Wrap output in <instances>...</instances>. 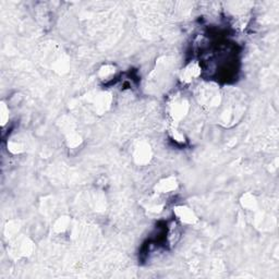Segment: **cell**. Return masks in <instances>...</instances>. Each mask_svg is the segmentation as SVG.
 <instances>
[{"label":"cell","instance_id":"cell-1","mask_svg":"<svg viewBox=\"0 0 279 279\" xmlns=\"http://www.w3.org/2000/svg\"><path fill=\"white\" fill-rule=\"evenodd\" d=\"M195 97L203 107L208 109L221 107L223 102V93L221 89L217 84L212 82H205L198 85Z\"/></svg>","mask_w":279,"mask_h":279},{"label":"cell","instance_id":"cell-2","mask_svg":"<svg viewBox=\"0 0 279 279\" xmlns=\"http://www.w3.org/2000/svg\"><path fill=\"white\" fill-rule=\"evenodd\" d=\"M190 111V103L185 97L176 95L168 103V114L172 123L178 124L188 116Z\"/></svg>","mask_w":279,"mask_h":279},{"label":"cell","instance_id":"cell-3","mask_svg":"<svg viewBox=\"0 0 279 279\" xmlns=\"http://www.w3.org/2000/svg\"><path fill=\"white\" fill-rule=\"evenodd\" d=\"M88 103L97 115H104L110 108L112 96L109 92H96L88 96Z\"/></svg>","mask_w":279,"mask_h":279},{"label":"cell","instance_id":"cell-4","mask_svg":"<svg viewBox=\"0 0 279 279\" xmlns=\"http://www.w3.org/2000/svg\"><path fill=\"white\" fill-rule=\"evenodd\" d=\"M132 156H133V161L137 166L149 165L153 158V150L151 144L146 141H140L135 144Z\"/></svg>","mask_w":279,"mask_h":279},{"label":"cell","instance_id":"cell-5","mask_svg":"<svg viewBox=\"0 0 279 279\" xmlns=\"http://www.w3.org/2000/svg\"><path fill=\"white\" fill-rule=\"evenodd\" d=\"M202 68L197 61H191L180 71L179 79L183 84H191L201 77Z\"/></svg>","mask_w":279,"mask_h":279},{"label":"cell","instance_id":"cell-6","mask_svg":"<svg viewBox=\"0 0 279 279\" xmlns=\"http://www.w3.org/2000/svg\"><path fill=\"white\" fill-rule=\"evenodd\" d=\"M174 213L178 221L184 225H195L198 222L195 212L187 205H177L174 207Z\"/></svg>","mask_w":279,"mask_h":279},{"label":"cell","instance_id":"cell-7","mask_svg":"<svg viewBox=\"0 0 279 279\" xmlns=\"http://www.w3.org/2000/svg\"><path fill=\"white\" fill-rule=\"evenodd\" d=\"M179 188V182L175 176H168L162 178L154 185V191L156 194H169L171 192L177 191Z\"/></svg>","mask_w":279,"mask_h":279},{"label":"cell","instance_id":"cell-8","mask_svg":"<svg viewBox=\"0 0 279 279\" xmlns=\"http://www.w3.org/2000/svg\"><path fill=\"white\" fill-rule=\"evenodd\" d=\"M239 202H240V205L244 210L250 212L256 211L258 207L257 198L253 193H251V192H245V193H243Z\"/></svg>","mask_w":279,"mask_h":279},{"label":"cell","instance_id":"cell-9","mask_svg":"<svg viewBox=\"0 0 279 279\" xmlns=\"http://www.w3.org/2000/svg\"><path fill=\"white\" fill-rule=\"evenodd\" d=\"M117 72L118 70L115 64H109V63L104 64L98 70V78L101 79L103 82L107 83L116 77Z\"/></svg>","mask_w":279,"mask_h":279},{"label":"cell","instance_id":"cell-10","mask_svg":"<svg viewBox=\"0 0 279 279\" xmlns=\"http://www.w3.org/2000/svg\"><path fill=\"white\" fill-rule=\"evenodd\" d=\"M168 135L170 136V138L172 141L176 142L177 144L183 145L187 143V137L183 134V132H181L178 128V124L171 123L168 127Z\"/></svg>","mask_w":279,"mask_h":279},{"label":"cell","instance_id":"cell-11","mask_svg":"<svg viewBox=\"0 0 279 279\" xmlns=\"http://www.w3.org/2000/svg\"><path fill=\"white\" fill-rule=\"evenodd\" d=\"M65 141L70 149H77L82 143V137L80 135L76 130L70 129L68 130L67 133H65Z\"/></svg>","mask_w":279,"mask_h":279},{"label":"cell","instance_id":"cell-12","mask_svg":"<svg viewBox=\"0 0 279 279\" xmlns=\"http://www.w3.org/2000/svg\"><path fill=\"white\" fill-rule=\"evenodd\" d=\"M7 148H8V151L13 155L22 154L25 151L24 144L21 141H16V140H10V141H8Z\"/></svg>","mask_w":279,"mask_h":279},{"label":"cell","instance_id":"cell-13","mask_svg":"<svg viewBox=\"0 0 279 279\" xmlns=\"http://www.w3.org/2000/svg\"><path fill=\"white\" fill-rule=\"evenodd\" d=\"M69 225H70V217L61 216L56 221L54 225V229L56 232H58V234H62V232H64L68 229Z\"/></svg>","mask_w":279,"mask_h":279},{"label":"cell","instance_id":"cell-14","mask_svg":"<svg viewBox=\"0 0 279 279\" xmlns=\"http://www.w3.org/2000/svg\"><path fill=\"white\" fill-rule=\"evenodd\" d=\"M9 107L6 102H0V124H2V127H5L9 122Z\"/></svg>","mask_w":279,"mask_h":279}]
</instances>
